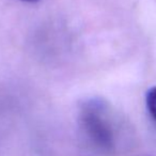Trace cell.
Returning <instances> with one entry per match:
<instances>
[{
	"mask_svg": "<svg viewBox=\"0 0 156 156\" xmlns=\"http://www.w3.org/2000/svg\"><path fill=\"white\" fill-rule=\"evenodd\" d=\"M80 121L86 134L98 147L104 150L112 149L115 145L113 132L103 115L101 103H87L81 110Z\"/></svg>",
	"mask_w": 156,
	"mask_h": 156,
	"instance_id": "1",
	"label": "cell"
},
{
	"mask_svg": "<svg viewBox=\"0 0 156 156\" xmlns=\"http://www.w3.org/2000/svg\"><path fill=\"white\" fill-rule=\"evenodd\" d=\"M147 107L151 117L156 122V87H153L147 93Z\"/></svg>",
	"mask_w": 156,
	"mask_h": 156,
	"instance_id": "2",
	"label": "cell"
},
{
	"mask_svg": "<svg viewBox=\"0 0 156 156\" xmlns=\"http://www.w3.org/2000/svg\"><path fill=\"white\" fill-rule=\"evenodd\" d=\"M22 1H26V2H37L39 0H22Z\"/></svg>",
	"mask_w": 156,
	"mask_h": 156,
	"instance_id": "3",
	"label": "cell"
}]
</instances>
